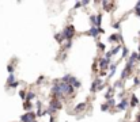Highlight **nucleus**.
I'll return each mask as SVG.
<instances>
[{
	"instance_id": "obj_10",
	"label": "nucleus",
	"mask_w": 140,
	"mask_h": 122,
	"mask_svg": "<svg viewBox=\"0 0 140 122\" xmlns=\"http://www.w3.org/2000/svg\"><path fill=\"white\" fill-rule=\"evenodd\" d=\"M101 22H102V16H101V15H97V16H95V26L99 27V26H101Z\"/></svg>"
},
{
	"instance_id": "obj_26",
	"label": "nucleus",
	"mask_w": 140,
	"mask_h": 122,
	"mask_svg": "<svg viewBox=\"0 0 140 122\" xmlns=\"http://www.w3.org/2000/svg\"><path fill=\"white\" fill-rule=\"evenodd\" d=\"M108 105H110V106L114 105V100H113V99H110V100H109V103H108Z\"/></svg>"
},
{
	"instance_id": "obj_7",
	"label": "nucleus",
	"mask_w": 140,
	"mask_h": 122,
	"mask_svg": "<svg viewBox=\"0 0 140 122\" xmlns=\"http://www.w3.org/2000/svg\"><path fill=\"white\" fill-rule=\"evenodd\" d=\"M109 41H121V37H120L118 34H113V35H110V38H109Z\"/></svg>"
},
{
	"instance_id": "obj_2",
	"label": "nucleus",
	"mask_w": 140,
	"mask_h": 122,
	"mask_svg": "<svg viewBox=\"0 0 140 122\" xmlns=\"http://www.w3.org/2000/svg\"><path fill=\"white\" fill-rule=\"evenodd\" d=\"M34 114H33L31 111H29L27 114H25V115L22 117V122H33L34 121Z\"/></svg>"
},
{
	"instance_id": "obj_1",
	"label": "nucleus",
	"mask_w": 140,
	"mask_h": 122,
	"mask_svg": "<svg viewBox=\"0 0 140 122\" xmlns=\"http://www.w3.org/2000/svg\"><path fill=\"white\" fill-rule=\"evenodd\" d=\"M74 34H75V28H74V26H68V27L64 30L63 37H64V38H67L68 41H71V39H72V37H74Z\"/></svg>"
},
{
	"instance_id": "obj_8",
	"label": "nucleus",
	"mask_w": 140,
	"mask_h": 122,
	"mask_svg": "<svg viewBox=\"0 0 140 122\" xmlns=\"http://www.w3.org/2000/svg\"><path fill=\"white\" fill-rule=\"evenodd\" d=\"M34 96H35V95H34V92H27V95L25 96V99H26L27 102H30L31 99H34Z\"/></svg>"
},
{
	"instance_id": "obj_20",
	"label": "nucleus",
	"mask_w": 140,
	"mask_h": 122,
	"mask_svg": "<svg viewBox=\"0 0 140 122\" xmlns=\"http://www.w3.org/2000/svg\"><path fill=\"white\" fill-rule=\"evenodd\" d=\"M128 56V49L127 48H124V53H122V57H127Z\"/></svg>"
},
{
	"instance_id": "obj_6",
	"label": "nucleus",
	"mask_w": 140,
	"mask_h": 122,
	"mask_svg": "<svg viewBox=\"0 0 140 122\" xmlns=\"http://www.w3.org/2000/svg\"><path fill=\"white\" fill-rule=\"evenodd\" d=\"M98 84H102V80H101V79H97V80H95V81L92 83L91 91H95V89H97V85H98Z\"/></svg>"
},
{
	"instance_id": "obj_14",
	"label": "nucleus",
	"mask_w": 140,
	"mask_h": 122,
	"mask_svg": "<svg viewBox=\"0 0 140 122\" xmlns=\"http://www.w3.org/2000/svg\"><path fill=\"white\" fill-rule=\"evenodd\" d=\"M118 50H120V46H117V48H114V49L112 50V52H110V54H112V56H113V54H116V53H117Z\"/></svg>"
},
{
	"instance_id": "obj_17",
	"label": "nucleus",
	"mask_w": 140,
	"mask_h": 122,
	"mask_svg": "<svg viewBox=\"0 0 140 122\" xmlns=\"http://www.w3.org/2000/svg\"><path fill=\"white\" fill-rule=\"evenodd\" d=\"M90 20H91V23L95 26V15H91V16H90Z\"/></svg>"
},
{
	"instance_id": "obj_3",
	"label": "nucleus",
	"mask_w": 140,
	"mask_h": 122,
	"mask_svg": "<svg viewBox=\"0 0 140 122\" xmlns=\"http://www.w3.org/2000/svg\"><path fill=\"white\" fill-rule=\"evenodd\" d=\"M99 67L102 68V69H106V68L109 67V60H106V58H102V60L99 61Z\"/></svg>"
},
{
	"instance_id": "obj_22",
	"label": "nucleus",
	"mask_w": 140,
	"mask_h": 122,
	"mask_svg": "<svg viewBox=\"0 0 140 122\" xmlns=\"http://www.w3.org/2000/svg\"><path fill=\"white\" fill-rule=\"evenodd\" d=\"M19 95H21L22 99H25V91H21V92H19Z\"/></svg>"
},
{
	"instance_id": "obj_31",
	"label": "nucleus",
	"mask_w": 140,
	"mask_h": 122,
	"mask_svg": "<svg viewBox=\"0 0 140 122\" xmlns=\"http://www.w3.org/2000/svg\"><path fill=\"white\" fill-rule=\"evenodd\" d=\"M137 7H139V8H140V1H139V3H137Z\"/></svg>"
},
{
	"instance_id": "obj_16",
	"label": "nucleus",
	"mask_w": 140,
	"mask_h": 122,
	"mask_svg": "<svg viewBox=\"0 0 140 122\" xmlns=\"http://www.w3.org/2000/svg\"><path fill=\"white\" fill-rule=\"evenodd\" d=\"M109 109V105H106V103H105V105H102V107H101V110L102 111H106Z\"/></svg>"
},
{
	"instance_id": "obj_32",
	"label": "nucleus",
	"mask_w": 140,
	"mask_h": 122,
	"mask_svg": "<svg viewBox=\"0 0 140 122\" xmlns=\"http://www.w3.org/2000/svg\"><path fill=\"white\" fill-rule=\"evenodd\" d=\"M33 122H37V121H33Z\"/></svg>"
},
{
	"instance_id": "obj_21",
	"label": "nucleus",
	"mask_w": 140,
	"mask_h": 122,
	"mask_svg": "<svg viewBox=\"0 0 140 122\" xmlns=\"http://www.w3.org/2000/svg\"><path fill=\"white\" fill-rule=\"evenodd\" d=\"M18 85H19V81H18V83H12V84H11V87H12V88H15V87H18Z\"/></svg>"
},
{
	"instance_id": "obj_15",
	"label": "nucleus",
	"mask_w": 140,
	"mask_h": 122,
	"mask_svg": "<svg viewBox=\"0 0 140 122\" xmlns=\"http://www.w3.org/2000/svg\"><path fill=\"white\" fill-rule=\"evenodd\" d=\"M54 37H56V39H57V41H60V42H61V41H63V38H64V37H63V35H60V34H56Z\"/></svg>"
},
{
	"instance_id": "obj_27",
	"label": "nucleus",
	"mask_w": 140,
	"mask_h": 122,
	"mask_svg": "<svg viewBox=\"0 0 140 122\" xmlns=\"http://www.w3.org/2000/svg\"><path fill=\"white\" fill-rule=\"evenodd\" d=\"M80 6H82V3H76V4H75V8H79Z\"/></svg>"
},
{
	"instance_id": "obj_30",
	"label": "nucleus",
	"mask_w": 140,
	"mask_h": 122,
	"mask_svg": "<svg viewBox=\"0 0 140 122\" xmlns=\"http://www.w3.org/2000/svg\"><path fill=\"white\" fill-rule=\"evenodd\" d=\"M137 60H140V54H137Z\"/></svg>"
},
{
	"instance_id": "obj_29",
	"label": "nucleus",
	"mask_w": 140,
	"mask_h": 122,
	"mask_svg": "<svg viewBox=\"0 0 140 122\" xmlns=\"http://www.w3.org/2000/svg\"><path fill=\"white\" fill-rule=\"evenodd\" d=\"M137 122H140V115H139V117H137Z\"/></svg>"
},
{
	"instance_id": "obj_28",
	"label": "nucleus",
	"mask_w": 140,
	"mask_h": 122,
	"mask_svg": "<svg viewBox=\"0 0 140 122\" xmlns=\"http://www.w3.org/2000/svg\"><path fill=\"white\" fill-rule=\"evenodd\" d=\"M98 46H99L101 49H105V45H103V44H99V45H98Z\"/></svg>"
},
{
	"instance_id": "obj_13",
	"label": "nucleus",
	"mask_w": 140,
	"mask_h": 122,
	"mask_svg": "<svg viewBox=\"0 0 140 122\" xmlns=\"http://www.w3.org/2000/svg\"><path fill=\"white\" fill-rule=\"evenodd\" d=\"M136 103H137V98H136L135 95L132 96V102H131V106H136Z\"/></svg>"
},
{
	"instance_id": "obj_24",
	"label": "nucleus",
	"mask_w": 140,
	"mask_h": 122,
	"mask_svg": "<svg viewBox=\"0 0 140 122\" xmlns=\"http://www.w3.org/2000/svg\"><path fill=\"white\" fill-rule=\"evenodd\" d=\"M135 84H136V85H137V84H140V80L137 77H135Z\"/></svg>"
},
{
	"instance_id": "obj_18",
	"label": "nucleus",
	"mask_w": 140,
	"mask_h": 122,
	"mask_svg": "<svg viewBox=\"0 0 140 122\" xmlns=\"http://www.w3.org/2000/svg\"><path fill=\"white\" fill-rule=\"evenodd\" d=\"M127 76H128V72H127V71L124 69V71H122V75H121V79H125Z\"/></svg>"
},
{
	"instance_id": "obj_11",
	"label": "nucleus",
	"mask_w": 140,
	"mask_h": 122,
	"mask_svg": "<svg viewBox=\"0 0 140 122\" xmlns=\"http://www.w3.org/2000/svg\"><path fill=\"white\" fill-rule=\"evenodd\" d=\"M23 109H25L26 111H30V110H31V103H30V102H25V106H23Z\"/></svg>"
},
{
	"instance_id": "obj_19",
	"label": "nucleus",
	"mask_w": 140,
	"mask_h": 122,
	"mask_svg": "<svg viewBox=\"0 0 140 122\" xmlns=\"http://www.w3.org/2000/svg\"><path fill=\"white\" fill-rule=\"evenodd\" d=\"M7 81H8V83H12V81H14V75H10V77H8Z\"/></svg>"
},
{
	"instance_id": "obj_25",
	"label": "nucleus",
	"mask_w": 140,
	"mask_h": 122,
	"mask_svg": "<svg viewBox=\"0 0 140 122\" xmlns=\"http://www.w3.org/2000/svg\"><path fill=\"white\" fill-rule=\"evenodd\" d=\"M114 87H121V81H117V83L114 84Z\"/></svg>"
},
{
	"instance_id": "obj_23",
	"label": "nucleus",
	"mask_w": 140,
	"mask_h": 122,
	"mask_svg": "<svg viewBox=\"0 0 140 122\" xmlns=\"http://www.w3.org/2000/svg\"><path fill=\"white\" fill-rule=\"evenodd\" d=\"M136 15H139L140 16V8L139 7H136Z\"/></svg>"
},
{
	"instance_id": "obj_12",
	"label": "nucleus",
	"mask_w": 140,
	"mask_h": 122,
	"mask_svg": "<svg viewBox=\"0 0 140 122\" xmlns=\"http://www.w3.org/2000/svg\"><path fill=\"white\" fill-rule=\"evenodd\" d=\"M116 68H117V64H112V65H110V69H112V73H110L109 76H113V75H114V71H116Z\"/></svg>"
},
{
	"instance_id": "obj_5",
	"label": "nucleus",
	"mask_w": 140,
	"mask_h": 122,
	"mask_svg": "<svg viewBox=\"0 0 140 122\" xmlns=\"http://www.w3.org/2000/svg\"><path fill=\"white\" fill-rule=\"evenodd\" d=\"M127 106H128V100L122 99V100H121V103L118 105V109H120V110H125V109H127Z\"/></svg>"
},
{
	"instance_id": "obj_9",
	"label": "nucleus",
	"mask_w": 140,
	"mask_h": 122,
	"mask_svg": "<svg viewBox=\"0 0 140 122\" xmlns=\"http://www.w3.org/2000/svg\"><path fill=\"white\" fill-rule=\"evenodd\" d=\"M86 107V103H79V105L76 106V109H75V111L76 113H79V111H82L83 109Z\"/></svg>"
},
{
	"instance_id": "obj_4",
	"label": "nucleus",
	"mask_w": 140,
	"mask_h": 122,
	"mask_svg": "<svg viewBox=\"0 0 140 122\" xmlns=\"http://www.w3.org/2000/svg\"><path fill=\"white\" fill-rule=\"evenodd\" d=\"M87 34H88V35H92V37H97L98 35V27H91Z\"/></svg>"
}]
</instances>
